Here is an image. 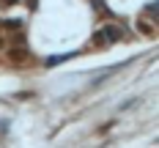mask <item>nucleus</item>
Here are the masks:
<instances>
[{
    "label": "nucleus",
    "instance_id": "obj_1",
    "mask_svg": "<svg viewBox=\"0 0 159 148\" xmlns=\"http://www.w3.org/2000/svg\"><path fill=\"white\" fill-rule=\"evenodd\" d=\"M121 38H124L121 25H104V28L96 30L93 44H96V47H107V44H115V41H121Z\"/></svg>",
    "mask_w": 159,
    "mask_h": 148
},
{
    "label": "nucleus",
    "instance_id": "obj_2",
    "mask_svg": "<svg viewBox=\"0 0 159 148\" xmlns=\"http://www.w3.org/2000/svg\"><path fill=\"white\" fill-rule=\"evenodd\" d=\"M6 58H8L11 63H25V61H30V49L25 47L22 41H19V44H8V49H6Z\"/></svg>",
    "mask_w": 159,
    "mask_h": 148
}]
</instances>
